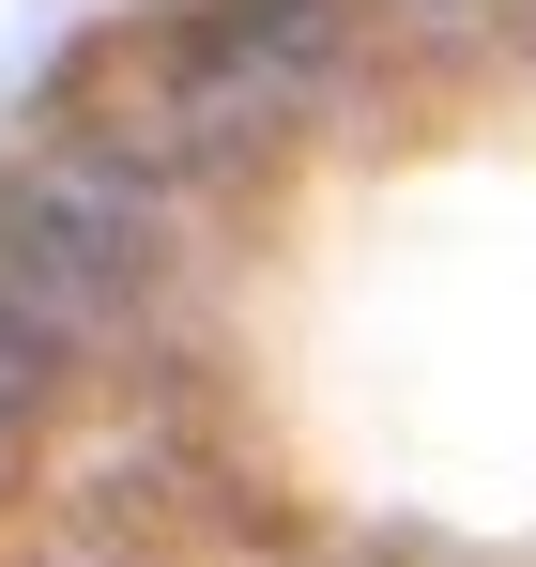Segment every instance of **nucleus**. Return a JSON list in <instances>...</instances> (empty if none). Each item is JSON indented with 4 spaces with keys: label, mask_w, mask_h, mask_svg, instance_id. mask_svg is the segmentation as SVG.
<instances>
[{
    "label": "nucleus",
    "mask_w": 536,
    "mask_h": 567,
    "mask_svg": "<svg viewBox=\"0 0 536 567\" xmlns=\"http://www.w3.org/2000/svg\"><path fill=\"white\" fill-rule=\"evenodd\" d=\"M138 261H154V215H138L123 169H31V185H0V307H16L47 353L92 338V322L138 291Z\"/></svg>",
    "instance_id": "nucleus-1"
},
{
    "label": "nucleus",
    "mask_w": 536,
    "mask_h": 567,
    "mask_svg": "<svg viewBox=\"0 0 536 567\" xmlns=\"http://www.w3.org/2000/svg\"><path fill=\"white\" fill-rule=\"evenodd\" d=\"M322 62H338V16H322V0H246V16L184 31V93L215 107V123H246V107H291Z\"/></svg>",
    "instance_id": "nucleus-2"
}]
</instances>
